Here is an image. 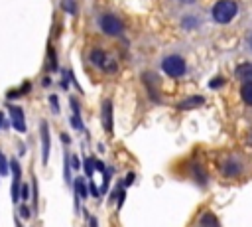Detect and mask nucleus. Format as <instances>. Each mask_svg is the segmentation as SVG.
Instances as JSON below:
<instances>
[{"label": "nucleus", "mask_w": 252, "mask_h": 227, "mask_svg": "<svg viewBox=\"0 0 252 227\" xmlns=\"http://www.w3.org/2000/svg\"><path fill=\"white\" fill-rule=\"evenodd\" d=\"M61 8H63L67 14H77V4H75V0H61Z\"/></svg>", "instance_id": "a211bd4d"}, {"label": "nucleus", "mask_w": 252, "mask_h": 227, "mask_svg": "<svg viewBox=\"0 0 252 227\" xmlns=\"http://www.w3.org/2000/svg\"><path fill=\"white\" fill-rule=\"evenodd\" d=\"M134 180H136V176H134V172H128V174H126V178L122 180V182H124V188H130V186L134 184Z\"/></svg>", "instance_id": "bb28decb"}, {"label": "nucleus", "mask_w": 252, "mask_h": 227, "mask_svg": "<svg viewBox=\"0 0 252 227\" xmlns=\"http://www.w3.org/2000/svg\"><path fill=\"white\" fill-rule=\"evenodd\" d=\"M83 168H85V174H87V178H91V176H93V172H94V160H93V158H85V164H83Z\"/></svg>", "instance_id": "aec40b11"}, {"label": "nucleus", "mask_w": 252, "mask_h": 227, "mask_svg": "<svg viewBox=\"0 0 252 227\" xmlns=\"http://www.w3.org/2000/svg\"><path fill=\"white\" fill-rule=\"evenodd\" d=\"M8 170H10V168H8V160H6L4 154L0 152V174L4 176V174H8Z\"/></svg>", "instance_id": "a878e982"}, {"label": "nucleus", "mask_w": 252, "mask_h": 227, "mask_svg": "<svg viewBox=\"0 0 252 227\" xmlns=\"http://www.w3.org/2000/svg\"><path fill=\"white\" fill-rule=\"evenodd\" d=\"M89 61H91L96 69H102V71H106V73H114L116 67H118L116 59L110 57V55H108L106 51H102L100 47H93V49L89 51Z\"/></svg>", "instance_id": "20e7f679"}, {"label": "nucleus", "mask_w": 252, "mask_h": 227, "mask_svg": "<svg viewBox=\"0 0 252 227\" xmlns=\"http://www.w3.org/2000/svg\"><path fill=\"white\" fill-rule=\"evenodd\" d=\"M100 122H102V128L110 134L112 126H114V114H112V101L110 99H104L100 105Z\"/></svg>", "instance_id": "423d86ee"}, {"label": "nucleus", "mask_w": 252, "mask_h": 227, "mask_svg": "<svg viewBox=\"0 0 252 227\" xmlns=\"http://www.w3.org/2000/svg\"><path fill=\"white\" fill-rule=\"evenodd\" d=\"M18 215H20L22 219H30V217H32V215H30V209H28L26 203H22V205L18 207Z\"/></svg>", "instance_id": "b1692460"}, {"label": "nucleus", "mask_w": 252, "mask_h": 227, "mask_svg": "<svg viewBox=\"0 0 252 227\" xmlns=\"http://www.w3.org/2000/svg\"><path fill=\"white\" fill-rule=\"evenodd\" d=\"M234 75L236 79H240L242 83H252V63H240L236 69H234Z\"/></svg>", "instance_id": "9d476101"}, {"label": "nucleus", "mask_w": 252, "mask_h": 227, "mask_svg": "<svg viewBox=\"0 0 252 227\" xmlns=\"http://www.w3.org/2000/svg\"><path fill=\"white\" fill-rule=\"evenodd\" d=\"M49 105H51V111L57 114L59 113V99H57V95H49Z\"/></svg>", "instance_id": "5701e85b"}, {"label": "nucleus", "mask_w": 252, "mask_h": 227, "mask_svg": "<svg viewBox=\"0 0 252 227\" xmlns=\"http://www.w3.org/2000/svg\"><path fill=\"white\" fill-rule=\"evenodd\" d=\"M71 164H73V170H79L81 168V162H79L77 156H71Z\"/></svg>", "instance_id": "c756f323"}, {"label": "nucleus", "mask_w": 252, "mask_h": 227, "mask_svg": "<svg viewBox=\"0 0 252 227\" xmlns=\"http://www.w3.org/2000/svg\"><path fill=\"white\" fill-rule=\"evenodd\" d=\"M222 85H224V79H222V77H215V79L209 81V87H211V89H219V87H222Z\"/></svg>", "instance_id": "393cba45"}, {"label": "nucleus", "mask_w": 252, "mask_h": 227, "mask_svg": "<svg viewBox=\"0 0 252 227\" xmlns=\"http://www.w3.org/2000/svg\"><path fill=\"white\" fill-rule=\"evenodd\" d=\"M240 97L246 107H252V83H242L240 87Z\"/></svg>", "instance_id": "2eb2a0df"}, {"label": "nucleus", "mask_w": 252, "mask_h": 227, "mask_svg": "<svg viewBox=\"0 0 252 227\" xmlns=\"http://www.w3.org/2000/svg\"><path fill=\"white\" fill-rule=\"evenodd\" d=\"M69 162H71V158H69V154H65V158H63V176H65V182H67V184H71V174H69Z\"/></svg>", "instance_id": "6ab92c4d"}, {"label": "nucleus", "mask_w": 252, "mask_h": 227, "mask_svg": "<svg viewBox=\"0 0 252 227\" xmlns=\"http://www.w3.org/2000/svg\"><path fill=\"white\" fill-rule=\"evenodd\" d=\"M250 142H252V132H250Z\"/></svg>", "instance_id": "c9c22d12"}, {"label": "nucleus", "mask_w": 252, "mask_h": 227, "mask_svg": "<svg viewBox=\"0 0 252 227\" xmlns=\"http://www.w3.org/2000/svg\"><path fill=\"white\" fill-rule=\"evenodd\" d=\"M246 170V162L236 154H226L219 160V172L224 178H238Z\"/></svg>", "instance_id": "f257e3e1"}, {"label": "nucleus", "mask_w": 252, "mask_h": 227, "mask_svg": "<svg viewBox=\"0 0 252 227\" xmlns=\"http://www.w3.org/2000/svg\"><path fill=\"white\" fill-rule=\"evenodd\" d=\"M96 24L100 28V32H104L106 36H120L124 32V26H122V20L114 14H100L96 18Z\"/></svg>", "instance_id": "39448f33"}, {"label": "nucleus", "mask_w": 252, "mask_h": 227, "mask_svg": "<svg viewBox=\"0 0 252 227\" xmlns=\"http://www.w3.org/2000/svg\"><path fill=\"white\" fill-rule=\"evenodd\" d=\"M0 126H4V113H0Z\"/></svg>", "instance_id": "72a5a7b5"}, {"label": "nucleus", "mask_w": 252, "mask_h": 227, "mask_svg": "<svg viewBox=\"0 0 252 227\" xmlns=\"http://www.w3.org/2000/svg\"><path fill=\"white\" fill-rule=\"evenodd\" d=\"M248 47H250V49H252V34H250V36H248Z\"/></svg>", "instance_id": "f704fd0d"}, {"label": "nucleus", "mask_w": 252, "mask_h": 227, "mask_svg": "<svg viewBox=\"0 0 252 227\" xmlns=\"http://www.w3.org/2000/svg\"><path fill=\"white\" fill-rule=\"evenodd\" d=\"M45 69L47 71H57L59 69V65H57V53H55V49H53L51 43L47 45V65H45Z\"/></svg>", "instance_id": "4468645a"}, {"label": "nucleus", "mask_w": 252, "mask_h": 227, "mask_svg": "<svg viewBox=\"0 0 252 227\" xmlns=\"http://www.w3.org/2000/svg\"><path fill=\"white\" fill-rule=\"evenodd\" d=\"M10 116H12V126L18 130V132H26V116H24V111L16 105H10Z\"/></svg>", "instance_id": "0eeeda50"}, {"label": "nucleus", "mask_w": 252, "mask_h": 227, "mask_svg": "<svg viewBox=\"0 0 252 227\" xmlns=\"http://www.w3.org/2000/svg\"><path fill=\"white\" fill-rule=\"evenodd\" d=\"M89 227H98V221H96V217H89Z\"/></svg>", "instance_id": "7c9ffc66"}, {"label": "nucleus", "mask_w": 252, "mask_h": 227, "mask_svg": "<svg viewBox=\"0 0 252 227\" xmlns=\"http://www.w3.org/2000/svg\"><path fill=\"white\" fill-rule=\"evenodd\" d=\"M177 2H181V4H195L197 0H177Z\"/></svg>", "instance_id": "473e14b6"}, {"label": "nucleus", "mask_w": 252, "mask_h": 227, "mask_svg": "<svg viewBox=\"0 0 252 227\" xmlns=\"http://www.w3.org/2000/svg\"><path fill=\"white\" fill-rule=\"evenodd\" d=\"M195 227H220V223H219V219H217V215L213 211H203L199 215Z\"/></svg>", "instance_id": "1a4fd4ad"}, {"label": "nucleus", "mask_w": 252, "mask_h": 227, "mask_svg": "<svg viewBox=\"0 0 252 227\" xmlns=\"http://www.w3.org/2000/svg\"><path fill=\"white\" fill-rule=\"evenodd\" d=\"M191 176H193V180H195L199 186H205V184H207V172L203 170L201 164H191Z\"/></svg>", "instance_id": "f8f14e48"}, {"label": "nucleus", "mask_w": 252, "mask_h": 227, "mask_svg": "<svg viewBox=\"0 0 252 227\" xmlns=\"http://www.w3.org/2000/svg\"><path fill=\"white\" fill-rule=\"evenodd\" d=\"M49 148H51L49 126H47V122L43 120V122H41V162H43V164H47V158H49Z\"/></svg>", "instance_id": "6e6552de"}, {"label": "nucleus", "mask_w": 252, "mask_h": 227, "mask_svg": "<svg viewBox=\"0 0 252 227\" xmlns=\"http://www.w3.org/2000/svg\"><path fill=\"white\" fill-rule=\"evenodd\" d=\"M89 191H91V193H93L94 197H98V195H100V189H98V188L94 186V182H93V180L89 182Z\"/></svg>", "instance_id": "cd10ccee"}, {"label": "nucleus", "mask_w": 252, "mask_h": 227, "mask_svg": "<svg viewBox=\"0 0 252 227\" xmlns=\"http://www.w3.org/2000/svg\"><path fill=\"white\" fill-rule=\"evenodd\" d=\"M20 199H30V184H22V188H20Z\"/></svg>", "instance_id": "4be33fe9"}, {"label": "nucleus", "mask_w": 252, "mask_h": 227, "mask_svg": "<svg viewBox=\"0 0 252 227\" xmlns=\"http://www.w3.org/2000/svg\"><path fill=\"white\" fill-rule=\"evenodd\" d=\"M69 122H71V126L75 130H83V122H81V116L79 114H71L69 116Z\"/></svg>", "instance_id": "412c9836"}, {"label": "nucleus", "mask_w": 252, "mask_h": 227, "mask_svg": "<svg viewBox=\"0 0 252 227\" xmlns=\"http://www.w3.org/2000/svg\"><path fill=\"white\" fill-rule=\"evenodd\" d=\"M161 71L169 77H181L187 71V63L179 53H169L161 59Z\"/></svg>", "instance_id": "7ed1b4c3"}, {"label": "nucleus", "mask_w": 252, "mask_h": 227, "mask_svg": "<svg viewBox=\"0 0 252 227\" xmlns=\"http://www.w3.org/2000/svg\"><path fill=\"white\" fill-rule=\"evenodd\" d=\"M203 103H205V97H201V95H191V97H187V99L179 101V103H177V109H181V111H187V109H195V107H201Z\"/></svg>", "instance_id": "9b49d317"}, {"label": "nucleus", "mask_w": 252, "mask_h": 227, "mask_svg": "<svg viewBox=\"0 0 252 227\" xmlns=\"http://www.w3.org/2000/svg\"><path fill=\"white\" fill-rule=\"evenodd\" d=\"M236 12H238V6H236L234 0H219L211 8V16H213V20L217 24H228V22H232V18L236 16Z\"/></svg>", "instance_id": "f03ea898"}, {"label": "nucleus", "mask_w": 252, "mask_h": 227, "mask_svg": "<svg viewBox=\"0 0 252 227\" xmlns=\"http://www.w3.org/2000/svg\"><path fill=\"white\" fill-rule=\"evenodd\" d=\"M73 188H75V193H79V197L81 199H87L89 197V186H87V182H85V178H75V182H73Z\"/></svg>", "instance_id": "ddd939ff"}, {"label": "nucleus", "mask_w": 252, "mask_h": 227, "mask_svg": "<svg viewBox=\"0 0 252 227\" xmlns=\"http://www.w3.org/2000/svg\"><path fill=\"white\" fill-rule=\"evenodd\" d=\"M199 18L197 16H183L181 18V28L183 30H193V28H199Z\"/></svg>", "instance_id": "f3484780"}, {"label": "nucleus", "mask_w": 252, "mask_h": 227, "mask_svg": "<svg viewBox=\"0 0 252 227\" xmlns=\"http://www.w3.org/2000/svg\"><path fill=\"white\" fill-rule=\"evenodd\" d=\"M30 89H32V83L26 81V83H22V87H20L18 91H8V93H6V99H18V97L30 93Z\"/></svg>", "instance_id": "dca6fc26"}, {"label": "nucleus", "mask_w": 252, "mask_h": 227, "mask_svg": "<svg viewBox=\"0 0 252 227\" xmlns=\"http://www.w3.org/2000/svg\"><path fill=\"white\" fill-rule=\"evenodd\" d=\"M61 142H63V144H69V136H67V134H61Z\"/></svg>", "instance_id": "2f4dec72"}, {"label": "nucleus", "mask_w": 252, "mask_h": 227, "mask_svg": "<svg viewBox=\"0 0 252 227\" xmlns=\"http://www.w3.org/2000/svg\"><path fill=\"white\" fill-rule=\"evenodd\" d=\"M94 170H98L100 174H104V170H106L104 162H100V160H94Z\"/></svg>", "instance_id": "c85d7f7f"}]
</instances>
